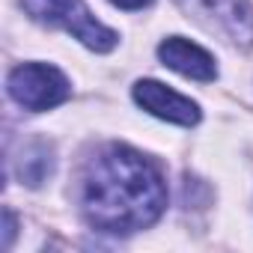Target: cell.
<instances>
[{
  "label": "cell",
  "mask_w": 253,
  "mask_h": 253,
  "mask_svg": "<svg viewBox=\"0 0 253 253\" xmlns=\"http://www.w3.org/2000/svg\"><path fill=\"white\" fill-rule=\"evenodd\" d=\"M21 6H24V12L33 21L51 24V27H63L78 42H84L89 51L107 54L119 42V36L110 27L95 21V15L86 9L84 0H21Z\"/></svg>",
  "instance_id": "2"
},
{
  "label": "cell",
  "mask_w": 253,
  "mask_h": 253,
  "mask_svg": "<svg viewBox=\"0 0 253 253\" xmlns=\"http://www.w3.org/2000/svg\"><path fill=\"white\" fill-rule=\"evenodd\" d=\"M6 89L15 104H21L24 110H33V113L51 110L72 95L69 78L48 63H24V66L12 69Z\"/></svg>",
  "instance_id": "3"
},
{
  "label": "cell",
  "mask_w": 253,
  "mask_h": 253,
  "mask_svg": "<svg viewBox=\"0 0 253 253\" xmlns=\"http://www.w3.org/2000/svg\"><path fill=\"white\" fill-rule=\"evenodd\" d=\"M15 173L21 179V185L27 188H39L51 173H54V149L48 140H30L21 155L15 158Z\"/></svg>",
  "instance_id": "7"
},
{
  "label": "cell",
  "mask_w": 253,
  "mask_h": 253,
  "mask_svg": "<svg viewBox=\"0 0 253 253\" xmlns=\"http://www.w3.org/2000/svg\"><path fill=\"white\" fill-rule=\"evenodd\" d=\"M12 238H15V214L12 209H3V247L6 250L12 247Z\"/></svg>",
  "instance_id": "8"
},
{
  "label": "cell",
  "mask_w": 253,
  "mask_h": 253,
  "mask_svg": "<svg viewBox=\"0 0 253 253\" xmlns=\"http://www.w3.org/2000/svg\"><path fill=\"white\" fill-rule=\"evenodd\" d=\"M167 209L161 170L128 146L101 149L84 176V217L92 229L128 235L152 226Z\"/></svg>",
  "instance_id": "1"
},
{
  "label": "cell",
  "mask_w": 253,
  "mask_h": 253,
  "mask_svg": "<svg viewBox=\"0 0 253 253\" xmlns=\"http://www.w3.org/2000/svg\"><path fill=\"white\" fill-rule=\"evenodd\" d=\"M113 6H119V9H143V6H149L152 0H110Z\"/></svg>",
  "instance_id": "9"
},
{
  "label": "cell",
  "mask_w": 253,
  "mask_h": 253,
  "mask_svg": "<svg viewBox=\"0 0 253 253\" xmlns=\"http://www.w3.org/2000/svg\"><path fill=\"white\" fill-rule=\"evenodd\" d=\"M176 3L211 33L226 42L253 48V6L247 0H176Z\"/></svg>",
  "instance_id": "4"
},
{
  "label": "cell",
  "mask_w": 253,
  "mask_h": 253,
  "mask_svg": "<svg viewBox=\"0 0 253 253\" xmlns=\"http://www.w3.org/2000/svg\"><path fill=\"white\" fill-rule=\"evenodd\" d=\"M134 101L158 116V119H167V122H176V125H197L200 122V107L197 101L179 95L176 89L158 84V81H137L134 84Z\"/></svg>",
  "instance_id": "5"
},
{
  "label": "cell",
  "mask_w": 253,
  "mask_h": 253,
  "mask_svg": "<svg viewBox=\"0 0 253 253\" xmlns=\"http://www.w3.org/2000/svg\"><path fill=\"white\" fill-rule=\"evenodd\" d=\"M158 57H161V63L167 69H173V72H179L185 78H194V81H203V84L217 78L214 57L206 48H200V45H194V42H188L182 36L164 39L158 45Z\"/></svg>",
  "instance_id": "6"
}]
</instances>
